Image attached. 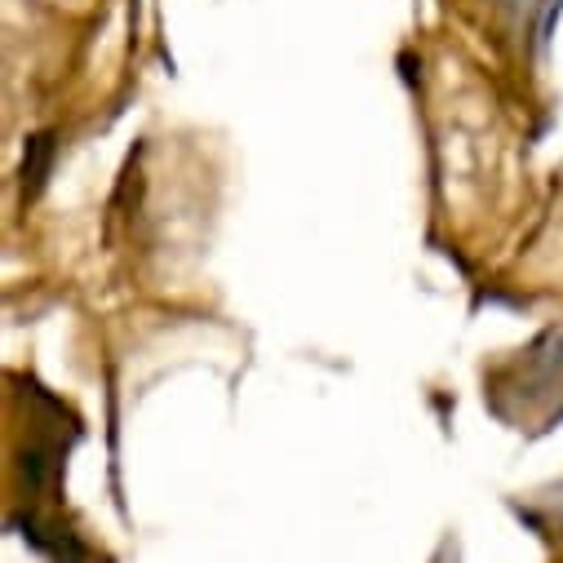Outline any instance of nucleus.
<instances>
[{
  "label": "nucleus",
  "mask_w": 563,
  "mask_h": 563,
  "mask_svg": "<svg viewBox=\"0 0 563 563\" xmlns=\"http://www.w3.org/2000/svg\"><path fill=\"white\" fill-rule=\"evenodd\" d=\"M19 399L27 408V421H23L27 440L19 449V475H23V501H32V506H27V519H19L14 528H23V537L54 563H93L85 541L76 532H63V523L54 519L58 475H63V457L76 440V417L36 382H23Z\"/></svg>",
  "instance_id": "1"
}]
</instances>
